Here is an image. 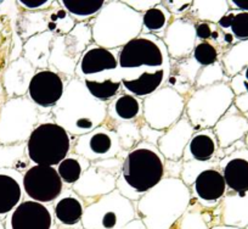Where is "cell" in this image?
<instances>
[{
    "label": "cell",
    "mask_w": 248,
    "mask_h": 229,
    "mask_svg": "<svg viewBox=\"0 0 248 229\" xmlns=\"http://www.w3.org/2000/svg\"><path fill=\"white\" fill-rule=\"evenodd\" d=\"M54 1L51 0H20L18 5L25 8L26 10L46 11L52 6Z\"/></svg>",
    "instance_id": "cell-41"
},
{
    "label": "cell",
    "mask_w": 248,
    "mask_h": 229,
    "mask_svg": "<svg viewBox=\"0 0 248 229\" xmlns=\"http://www.w3.org/2000/svg\"><path fill=\"white\" fill-rule=\"evenodd\" d=\"M221 76H223V70H220V64L219 63L207 66V67H202L196 78L195 89H200V88L216 84V82L220 81Z\"/></svg>",
    "instance_id": "cell-38"
},
{
    "label": "cell",
    "mask_w": 248,
    "mask_h": 229,
    "mask_svg": "<svg viewBox=\"0 0 248 229\" xmlns=\"http://www.w3.org/2000/svg\"><path fill=\"white\" fill-rule=\"evenodd\" d=\"M229 89L224 84L216 83L209 87L195 89L186 100L185 117L189 120L195 132L211 130L219 122V117L225 112L229 100L223 94Z\"/></svg>",
    "instance_id": "cell-7"
},
{
    "label": "cell",
    "mask_w": 248,
    "mask_h": 229,
    "mask_svg": "<svg viewBox=\"0 0 248 229\" xmlns=\"http://www.w3.org/2000/svg\"><path fill=\"white\" fill-rule=\"evenodd\" d=\"M170 60H181L192 55L196 38V21L190 16L171 21L162 37Z\"/></svg>",
    "instance_id": "cell-16"
},
{
    "label": "cell",
    "mask_w": 248,
    "mask_h": 229,
    "mask_svg": "<svg viewBox=\"0 0 248 229\" xmlns=\"http://www.w3.org/2000/svg\"><path fill=\"white\" fill-rule=\"evenodd\" d=\"M50 207L33 200L22 201L10 216L11 229H51L54 222Z\"/></svg>",
    "instance_id": "cell-17"
},
{
    "label": "cell",
    "mask_w": 248,
    "mask_h": 229,
    "mask_svg": "<svg viewBox=\"0 0 248 229\" xmlns=\"http://www.w3.org/2000/svg\"><path fill=\"white\" fill-rule=\"evenodd\" d=\"M90 94L99 101L108 104L114 99L122 90L121 81L105 80V81H83Z\"/></svg>",
    "instance_id": "cell-35"
},
{
    "label": "cell",
    "mask_w": 248,
    "mask_h": 229,
    "mask_svg": "<svg viewBox=\"0 0 248 229\" xmlns=\"http://www.w3.org/2000/svg\"><path fill=\"white\" fill-rule=\"evenodd\" d=\"M123 212H134V206L130 200L124 197L116 189L114 192L90 202L89 206L84 209L83 221L95 218L97 222V228L113 229L118 224Z\"/></svg>",
    "instance_id": "cell-15"
},
{
    "label": "cell",
    "mask_w": 248,
    "mask_h": 229,
    "mask_svg": "<svg viewBox=\"0 0 248 229\" xmlns=\"http://www.w3.org/2000/svg\"><path fill=\"white\" fill-rule=\"evenodd\" d=\"M39 120V110L30 99L10 100L4 106L0 117V142L13 144L28 140Z\"/></svg>",
    "instance_id": "cell-8"
},
{
    "label": "cell",
    "mask_w": 248,
    "mask_h": 229,
    "mask_svg": "<svg viewBox=\"0 0 248 229\" xmlns=\"http://www.w3.org/2000/svg\"><path fill=\"white\" fill-rule=\"evenodd\" d=\"M73 154L84 157L88 161H102V160L122 157L124 154L121 140L113 127V122L106 118L101 126L95 128L88 134L75 139L72 147Z\"/></svg>",
    "instance_id": "cell-11"
},
{
    "label": "cell",
    "mask_w": 248,
    "mask_h": 229,
    "mask_svg": "<svg viewBox=\"0 0 248 229\" xmlns=\"http://www.w3.org/2000/svg\"><path fill=\"white\" fill-rule=\"evenodd\" d=\"M54 122L72 137H82L101 126L107 118V104L89 93L84 82L75 77L66 84L63 95L52 107Z\"/></svg>",
    "instance_id": "cell-1"
},
{
    "label": "cell",
    "mask_w": 248,
    "mask_h": 229,
    "mask_svg": "<svg viewBox=\"0 0 248 229\" xmlns=\"http://www.w3.org/2000/svg\"><path fill=\"white\" fill-rule=\"evenodd\" d=\"M18 32L23 39H30L40 33L47 32V20L45 11L26 13L18 21Z\"/></svg>",
    "instance_id": "cell-34"
},
{
    "label": "cell",
    "mask_w": 248,
    "mask_h": 229,
    "mask_svg": "<svg viewBox=\"0 0 248 229\" xmlns=\"http://www.w3.org/2000/svg\"><path fill=\"white\" fill-rule=\"evenodd\" d=\"M218 147V139L212 128L211 130L197 131L194 133L189 144L184 150L181 161L209 162L216 157Z\"/></svg>",
    "instance_id": "cell-21"
},
{
    "label": "cell",
    "mask_w": 248,
    "mask_h": 229,
    "mask_svg": "<svg viewBox=\"0 0 248 229\" xmlns=\"http://www.w3.org/2000/svg\"><path fill=\"white\" fill-rule=\"evenodd\" d=\"M231 34L238 40L248 39V13L233 11L232 22L230 26Z\"/></svg>",
    "instance_id": "cell-39"
},
{
    "label": "cell",
    "mask_w": 248,
    "mask_h": 229,
    "mask_svg": "<svg viewBox=\"0 0 248 229\" xmlns=\"http://www.w3.org/2000/svg\"><path fill=\"white\" fill-rule=\"evenodd\" d=\"M111 120V118H109ZM113 122V127L116 130L117 134H118L119 140H121V145L123 151L125 155L134 149L140 142H141V134H140V127H141L142 121H138V122Z\"/></svg>",
    "instance_id": "cell-36"
},
{
    "label": "cell",
    "mask_w": 248,
    "mask_h": 229,
    "mask_svg": "<svg viewBox=\"0 0 248 229\" xmlns=\"http://www.w3.org/2000/svg\"><path fill=\"white\" fill-rule=\"evenodd\" d=\"M35 72V68L25 57H20L14 61L5 72L6 92L16 97H21L28 93V87Z\"/></svg>",
    "instance_id": "cell-24"
},
{
    "label": "cell",
    "mask_w": 248,
    "mask_h": 229,
    "mask_svg": "<svg viewBox=\"0 0 248 229\" xmlns=\"http://www.w3.org/2000/svg\"><path fill=\"white\" fill-rule=\"evenodd\" d=\"M90 22H80L66 35H55L50 52L49 70L68 78L76 77V68L80 57L93 44Z\"/></svg>",
    "instance_id": "cell-5"
},
{
    "label": "cell",
    "mask_w": 248,
    "mask_h": 229,
    "mask_svg": "<svg viewBox=\"0 0 248 229\" xmlns=\"http://www.w3.org/2000/svg\"><path fill=\"white\" fill-rule=\"evenodd\" d=\"M54 214L57 221L65 226L78 224L84 214L82 199L72 189L62 192V194L55 200Z\"/></svg>",
    "instance_id": "cell-26"
},
{
    "label": "cell",
    "mask_w": 248,
    "mask_h": 229,
    "mask_svg": "<svg viewBox=\"0 0 248 229\" xmlns=\"http://www.w3.org/2000/svg\"><path fill=\"white\" fill-rule=\"evenodd\" d=\"M123 159L102 160L92 162L80 180L72 185V190L88 202L95 201L116 190L117 180L121 175Z\"/></svg>",
    "instance_id": "cell-10"
},
{
    "label": "cell",
    "mask_w": 248,
    "mask_h": 229,
    "mask_svg": "<svg viewBox=\"0 0 248 229\" xmlns=\"http://www.w3.org/2000/svg\"><path fill=\"white\" fill-rule=\"evenodd\" d=\"M216 23L196 22V38L197 42H209L213 34Z\"/></svg>",
    "instance_id": "cell-42"
},
{
    "label": "cell",
    "mask_w": 248,
    "mask_h": 229,
    "mask_svg": "<svg viewBox=\"0 0 248 229\" xmlns=\"http://www.w3.org/2000/svg\"><path fill=\"white\" fill-rule=\"evenodd\" d=\"M162 4L176 18L189 15V11L192 6V1H162Z\"/></svg>",
    "instance_id": "cell-40"
},
{
    "label": "cell",
    "mask_w": 248,
    "mask_h": 229,
    "mask_svg": "<svg viewBox=\"0 0 248 229\" xmlns=\"http://www.w3.org/2000/svg\"><path fill=\"white\" fill-rule=\"evenodd\" d=\"M93 42L99 47L116 50L142 33V14L124 1H109L96 17L89 21Z\"/></svg>",
    "instance_id": "cell-3"
},
{
    "label": "cell",
    "mask_w": 248,
    "mask_h": 229,
    "mask_svg": "<svg viewBox=\"0 0 248 229\" xmlns=\"http://www.w3.org/2000/svg\"><path fill=\"white\" fill-rule=\"evenodd\" d=\"M55 35L51 32H44L27 39L23 45L25 59L34 68L46 70L49 68L50 52H51L52 39Z\"/></svg>",
    "instance_id": "cell-25"
},
{
    "label": "cell",
    "mask_w": 248,
    "mask_h": 229,
    "mask_svg": "<svg viewBox=\"0 0 248 229\" xmlns=\"http://www.w3.org/2000/svg\"><path fill=\"white\" fill-rule=\"evenodd\" d=\"M22 185L30 200L49 204L55 201L63 192V182L56 167L33 164L22 177Z\"/></svg>",
    "instance_id": "cell-13"
},
{
    "label": "cell",
    "mask_w": 248,
    "mask_h": 229,
    "mask_svg": "<svg viewBox=\"0 0 248 229\" xmlns=\"http://www.w3.org/2000/svg\"><path fill=\"white\" fill-rule=\"evenodd\" d=\"M226 183L219 169L209 168L201 172L190 187L194 196L202 206L207 207L217 204L225 195Z\"/></svg>",
    "instance_id": "cell-19"
},
{
    "label": "cell",
    "mask_w": 248,
    "mask_h": 229,
    "mask_svg": "<svg viewBox=\"0 0 248 229\" xmlns=\"http://www.w3.org/2000/svg\"><path fill=\"white\" fill-rule=\"evenodd\" d=\"M107 118L121 123L142 121V101L125 92L119 93L107 104Z\"/></svg>",
    "instance_id": "cell-22"
},
{
    "label": "cell",
    "mask_w": 248,
    "mask_h": 229,
    "mask_svg": "<svg viewBox=\"0 0 248 229\" xmlns=\"http://www.w3.org/2000/svg\"><path fill=\"white\" fill-rule=\"evenodd\" d=\"M59 4L76 22L80 23L96 17L106 3L102 0H61Z\"/></svg>",
    "instance_id": "cell-30"
},
{
    "label": "cell",
    "mask_w": 248,
    "mask_h": 229,
    "mask_svg": "<svg viewBox=\"0 0 248 229\" xmlns=\"http://www.w3.org/2000/svg\"><path fill=\"white\" fill-rule=\"evenodd\" d=\"M169 72L164 70H146L134 80L122 81V88L137 98H147L166 85Z\"/></svg>",
    "instance_id": "cell-23"
},
{
    "label": "cell",
    "mask_w": 248,
    "mask_h": 229,
    "mask_svg": "<svg viewBox=\"0 0 248 229\" xmlns=\"http://www.w3.org/2000/svg\"><path fill=\"white\" fill-rule=\"evenodd\" d=\"M128 6L133 9V10L138 11V13L142 14L144 15L147 10L152 9L154 6H156L157 4H159L161 1H124Z\"/></svg>",
    "instance_id": "cell-43"
},
{
    "label": "cell",
    "mask_w": 248,
    "mask_h": 229,
    "mask_svg": "<svg viewBox=\"0 0 248 229\" xmlns=\"http://www.w3.org/2000/svg\"><path fill=\"white\" fill-rule=\"evenodd\" d=\"M191 56L201 67H207L218 63L219 50L208 42H197Z\"/></svg>",
    "instance_id": "cell-37"
},
{
    "label": "cell",
    "mask_w": 248,
    "mask_h": 229,
    "mask_svg": "<svg viewBox=\"0 0 248 229\" xmlns=\"http://www.w3.org/2000/svg\"><path fill=\"white\" fill-rule=\"evenodd\" d=\"M201 66L194 57H186L181 60H170V71L166 87L171 88L186 99L195 90L196 78L201 71Z\"/></svg>",
    "instance_id": "cell-20"
},
{
    "label": "cell",
    "mask_w": 248,
    "mask_h": 229,
    "mask_svg": "<svg viewBox=\"0 0 248 229\" xmlns=\"http://www.w3.org/2000/svg\"><path fill=\"white\" fill-rule=\"evenodd\" d=\"M230 4L242 13H248V0H232Z\"/></svg>",
    "instance_id": "cell-44"
},
{
    "label": "cell",
    "mask_w": 248,
    "mask_h": 229,
    "mask_svg": "<svg viewBox=\"0 0 248 229\" xmlns=\"http://www.w3.org/2000/svg\"><path fill=\"white\" fill-rule=\"evenodd\" d=\"M223 177L226 187L243 196L248 192V161L233 157L223 164Z\"/></svg>",
    "instance_id": "cell-27"
},
{
    "label": "cell",
    "mask_w": 248,
    "mask_h": 229,
    "mask_svg": "<svg viewBox=\"0 0 248 229\" xmlns=\"http://www.w3.org/2000/svg\"><path fill=\"white\" fill-rule=\"evenodd\" d=\"M47 20V31L54 35H66L76 27L77 22L71 17L70 14L56 1L49 10L45 11Z\"/></svg>",
    "instance_id": "cell-32"
},
{
    "label": "cell",
    "mask_w": 248,
    "mask_h": 229,
    "mask_svg": "<svg viewBox=\"0 0 248 229\" xmlns=\"http://www.w3.org/2000/svg\"><path fill=\"white\" fill-rule=\"evenodd\" d=\"M22 183L14 176L0 173V214L14 211L22 199Z\"/></svg>",
    "instance_id": "cell-28"
},
{
    "label": "cell",
    "mask_w": 248,
    "mask_h": 229,
    "mask_svg": "<svg viewBox=\"0 0 248 229\" xmlns=\"http://www.w3.org/2000/svg\"><path fill=\"white\" fill-rule=\"evenodd\" d=\"M65 78L55 71L40 70L35 72L28 87L30 100L43 110V114L51 112L65 92Z\"/></svg>",
    "instance_id": "cell-14"
},
{
    "label": "cell",
    "mask_w": 248,
    "mask_h": 229,
    "mask_svg": "<svg viewBox=\"0 0 248 229\" xmlns=\"http://www.w3.org/2000/svg\"><path fill=\"white\" fill-rule=\"evenodd\" d=\"M171 15L162 3L157 4L142 15V33L161 38L171 22Z\"/></svg>",
    "instance_id": "cell-29"
},
{
    "label": "cell",
    "mask_w": 248,
    "mask_h": 229,
    "mask_svg": "<svg viewBox=\"0 0 248 229\" xmlns=\"http://www.w3.org/2000/svg\"><path fill=\"white\" fill-rule=\"evenodd\" d=\"M118 64L122 70L170 71V57L163 40L144 33L118 50Z\"/></svg>",
    "instance_id": "cell-6"
},
{
    "label": "cell",
    "mask_w": 248,
    "mask_h": 229,
    "mask_svg": "<svg viewBox=\"0 0 248 229\" xmlns=\"http://www.w3.org/2000/svg\"><path fill=\"white\" fill-rule=\"evenodd\" d=\"M226 3H217V1H192V6L189 15L196 22H211L218 23L225 14H228Z\"/></svg>",
    "instance_id": "cell-33"
},
{
    "label": "cell",
    "mask_w": 248,
    "mask_h": 229,
    "mask_svg": "<svg viewBox=\"0 0 248 229\" xmlns=\"http://www.w3.org/2000/svg\"><path fill=\"white\" fill-rule=\"evenodd\" d=\"M166 159L157 145L141 140L123 159L116 189L130 201H139L164 178Z\"/></svg>",
    "instance_id": "cell-2"
},
{
    "label": "cell",
    "mask_w": 248,
    "mask_h": 229,
    "mask_svg": "<svg viewBox=\"0 0 248 229\" xmlns=\"http://www.w3.org/2000/svg\"><path fill=\"white\" fill-rule=\"evenodd\" d=\"M186 99L169 87H162L142 100V118L147 126L164 132L185 114Z\"/></svg>",
    "instance_id": "cell-9"
},
{
    "label": "cell",
    "mask_w": 248,
    "mask_h": 229,
    "mask_svg": "<svg viewBox=\"0 0 248 229\" xmlns=\"http://www.w3.org/2000/svg\"><path fill=\"white\" fill-rule=\"evenodd\" d=\"M194 133V127L185 117V114L175 125L164 131L157 143V147L166 161H181L184 150L187 147Z\"/></svg>",
    "instance_id": "cell-18"
},
{
    "label": "cell",
    "mask_w": 248,
    "mask_h": 229,
    "mask_svg": "<svg viewBox=\"0 0 248 229\" xmlns=\"http://www.w3.org/2000/svg\"><path fill=\"white\" fill-rule=\"evenodd\" d=\"M75 138L51 121L39 122L27 140V155L31 162L39 166H57L72 151Z\"/></svg>",
    "instance_id": "cell-4"
},
{
    "label": "cell",
    "mask_w": 248,
    "mask_h": 229,
    "mask_svg": "<svg viewBox=\"0 0 248 229\" xmlns=\"http://www.w3.org/2000/svg\"><path fill=\"white\" fill-rule=\"evenodd\" d=\"M92 162L77 154H70L56 166V171L63 183L73 185L80 180Z\"/></svg>",
    "instance_id": "cell-31"
},
{
    "label": "cell",
    "mask_w": 248,
    "mask_h": 229,
    "mask_svg": "<svg viewBox=\"0 0 248 229\" xmlns=\"http://www.w3.org/2000/svg\"><path fill=\"white\" fill-rule=\"evenodd\" d=\"M242 85H243V88L246 89V92L248 93V66L246 67V70H245V80L242 81Z\"/></svg>",
    "instance_id": "cell-45"
},
{
    "label": "cell",
    "mask_w": 248,
    "mask_h": 229,
    "mask_svg": "<svg viewBox=\"0 0 248 229\" xmlns=\"http://www.w3.org/2000/svg\"><path fill=\"white\" fill-rule=\"evenodd\" d=\"M118 50L106 49L93 43L80 57L76 68V77L82 81H121Z\"/></svg>",
    "instance_id": "cell-12"
}]
</instances>
